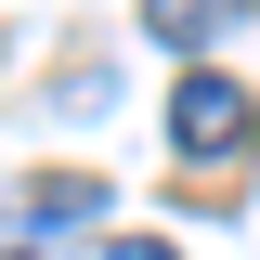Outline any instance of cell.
Returning a JSON list of instances; mask_svg holds the SVG:
<instances>
[{
    "label": "cell",
    "mask_w": 260,
    "mask_h": 260,
    "mask_svg": "<svg viewBox=\"0 0 260 260\" xmlns=\"http://www.w3.org/2000/svg\"><path fill=\"white\" fill-rule=\"evenodd\" d=\"M117 260H182V247H156V234H130V247H117Z\"/></svg>",
    "instance_id": "obj_4"
},
{
    "label": "cell",
    "mask_w": 260,
    "mask_h": 260,
    "mask_svg": "<svg viewBox=\"0 0 260 260\" xmlns=\"http://www.w3.org/2000/svg\"><path fill=\"white\" fill-rule=\"evenodd\" d=\"M143 26H156L169 52H208V39L234 26V0H143Z\"/></svg>",
    "instance_id": "obj_2"
},
{
    "label": "cell",
    "mask_w": 260,
    "mask_h": 260,
    "mask_svg": "<svg viewBox=\"0 0 260 260\" xmlns=\"http://www.w3.org/2000/svg\"><path fill=\"white\" fill-rule=\"evenodd\" d=\"M169 143H182L195 169H208V156H234V143H260L247 78H221V65H182V78H169Z\"/></svg>",
    "instance_id": "obj_1"
},
{
    "label": "cell",
    "mask_w": 260,
    "mask_h": 260,
    "mask_svg": "<svg viewBox=\"0 0 260 260\" xmlns=\"http://www.w3.org/2000/svg\"><path fill=\"white\" fill-rule=\"evenodd\" d=\"M104 208V182L91 169H52V182H26V221H91Z\"/></svg>",
    "instance_id": "obj_3"
}]
</instances>
